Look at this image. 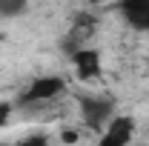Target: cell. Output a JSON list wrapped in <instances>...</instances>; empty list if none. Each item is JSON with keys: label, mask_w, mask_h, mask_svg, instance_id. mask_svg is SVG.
<instances>
[{"label": "cell", "mask_w": 149, "mask_h": 146, "mask_svg": "<svg viewBox=\"0 0 149 146\" xmlns=\"http://www.w3.org/2000/svg\"><path fill=\"white\" fill-rule=\"evenodd\" d=\"M72 63L80 80H92V77L100 74V55L95 49H77L72 55Z\"/></svg>", "instance_id": "obj_5"}, {"label": "cell", "mask_w": 149, "mask_h": 146, "mask_svg": "<svg viewBox=\"0 0 149 146\" xmlns=\"http://www.w3.org/2000/svg\"><path fill=\"white\" fill-rule=\"evenodd\" d=\"M118 9L132 29L149 32V0H120Z\"/></svg>", "instance_id": "obj_3"}, {"label": "cell", "mask_w": 149, "mask_h": 146, "mask_svg": "<svg viewBox=\"0 0 149 146\" xmlns=\"http://www.w3.org/2000/svg\"><path fill=\"white\" fill-rule=\"evenodd\" d=\"M80 112H83L86 126L100 129L112 115V100L109 97H80Z\"/></svg>", "instance_id": "obj_1"}, {"label": "cell", "mask_w": 149, "mask_h": 146, "mask_svg": "<svg viewBox=\"0 0 149 146\" xmlns=\"http://www.w3.org/2000/svg\"><path fill=\"white\" fill-rule=\"evenodd\" d=\"M26 12V0H0V17H17Z\"/></svg>", "instance_id": "obj_6"}, {"label": "cell", "mask_w": 149, "mask_h": 146, "mask_svg": "<svg viewBox=\"0 0 149 146\" xmlns=\"http://www.w3.org/2000/svg\"><path fill=\"white\" fill-rule=\"evenodd\" d=\"M66 89V83H63V77H37L35 83L26 89V95H23V103H29V100H52V97H57L60 92Z\"/></svg>", "instance_id": "obj_4"}, {"label": "cell", "mask_w": 149, "mask_h": 146, "mask_svg": "<svg viewBox=\"0 0 149 146\" xmlns=\"http://www.w3.org/2000/svg\"><path fill=\"white\" fill-rule=\"evenodd\" d=\"M9 115H12V106L9 103H0V126L9 123Z\"/></svg>", "instance_id": "obj_9"}, {"label": "cell", "mask_w": 149, "mask_h": 146, "mask_svg": "<svg viewBox=\"0 0 149 146\" xmlns=\"http://www.w3.org/2000/svg\"><path fill=\"white\" fill-rule=\"evenodd\" d=\"M132 135H135V120L126 117V115H120V117H115L109 123V129L100 135V143L97 146H126L132 140Z\"/></svg>", "instance_id": "obj_2"}, {"label": "cell", "mask_w": 149, "mask_h": 146, "mask_svg": "<svg viewBox=\"0 0 149 146\" xmlns=\"http://www.w3.org/2000/svg\"><path fill=\"white\" fill-rule=\"evenodd\" d=\"M17 146H49V143H46V138H40V135H32V138L20 140Z\"/></svg>", "instance_id": "obj_8"}, {"label": "cell", "mask_w": 149, "mask_h": 146, "mask_svg": "<svg viewBox=\"0 0 149 146\" xmlns=\"http://www.w3.org/2000/svg\"><path fill=\"white\" fill-rule=\"evenodd\" d=\"M77 138H80V135H77V129H72V126H63V129H60V140H63L66 146L77 143Z\"/></svg>", "instance_id": "obj_7"}]
</instances>
